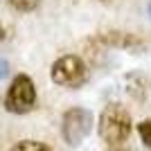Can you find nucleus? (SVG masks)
<instances>
[{
  "instance_id": "obj_1",
  "label": "nucleus",
  "mask_w": 151,
  "mask_h": 151,
  "mask_svg": "<svg viewBox=\"0 0 151 151\" xmlns=\"http://www.w3.org/2000/svg\"><path fill=\"white\" fill-rule=\"evenodd\" d=\"M99 138L108 151H122L129 142L133 122L122 104H108L99 115Z\"/></svg>"
},
{
  "instance_id": "obj_2",
  "label": "nucleus",
  "mask_w": 151,
  "mask_h": 151,
  "mask_svg": "<svg viewBox=\"0 0 151 151\" xmlns=\"http://www.w3.org/2000/svg\"><path fill=\"white\" fill-rule=\"evenodd\" d=\"M36 106V86L27 75L14 77L12 86L7 88L5 95V108L9 113L16 115H25Z\"/></svg>"
},
{
  "instance_id": "obj_3",
  "label": "nucleus",
  "mask_w": 151,
  "mask_h": 151,
  "mask_svg": "<svg viewBox=\"0 0 151 151\" xmlns=\"http://www.w3.org/2000/svg\"><path fill=\"white\" fill-rule=\"evenodd\" d=\"M86 75H88L86 63L77 54H63V57H59L57 61L52 63V68H50L52 81L57 86H63V88H77V86H81L86 81Z\"/></svg>"
},
{
  "instance_id": "obj_4",
  "label": "nucleus",
  "mask_w": 151,
  "mask_h": 151,
  "mask_svg": "<svg viewBox=\"0 0 151 151\" xmlns=\"http://www.w3.org/2000/svg\"><path fill=\"white\" fill-rule=\"evenodd\" d=\"M90 131H93V113H90L88 108L75 106V108H68L63 113L61 133H63V140L70 147L81 145L83 140L90 135Z\"/></svg>"
},
{
  "instance_id": "obj_5",
  "label": "nucleus",
  "mask_w": 151,
  "mask_h": 151,
  "mask_svg": "<svg viewBox=\"0 0 151 151\" xmlns=\"http://www.w3.org/2000/svg\"><path fill=\"white\" fill-rule=\"evenodd\" d=\"M99 43H104L106 47H117V50H126L133 52V54H140L142 50H147L145 41L138 36V34H131V32H122V29H106L97 36Z\"/></svg>"
},
{
  "instance_id": "obj_6",
  "label": "nucleus",
  "mask_w": 151,
  "mask_h": 151,
  "mask_svg": "<svg viewBox=\"0 0 151 151\" xmlns=\"http://www.w3.org/2000/svg\"><path fill=\"white\" fill-rule=\"evenodd\" d=\"M9 151H52V149L43 142H38V140H20Z\"/></svg>"
},
{
  "instance_id": "obj_7",
  "label": "nucleus",
  "mask_w": 151,
  "mask_h": 151,
  "mask_svg": "<svg viewBox=\"0 0 151 151\" xmlns=\"http://www.w3.org/2000/svg\"><path fill=\"white\" fill-rule=\"evenodd\" d=\"M7 5L12 7V9H16V12H20V14H29L41 5V0H7Z\"/></svg>"
},
{
  "instance_id": "obj_8",
  "label": "nucleus",
  "mask_w": 151,
  "mask_h": 151,
  "mask_svg": "<svg viewBox=\"0 0 151 151\" xmlns=\"http://www.w3.org/2000/svg\"><path fill=\"white\" fill-rule=\"evenodd\" d=\"M138 133H140V140L145 142V147L151 149V120H142L138 124Z\"/></svg>"
},
{
  "instance_id": "obj_9",
  "label": "nucleus",
  "mask_w": 151,
  "mask_h": 151,
  "mask_svg": "<svg viewBox=\"0 0 151 151\" xmlns=\"http://www.w3.org/2000/svg\"><path fill=\"white\" fill-rule=\"evenodd\" d=\"M7 75H9V63L0 57V79H2V77H7Z\"/></svg>"
},
{
  "instance_id": "obj_10",
  "label": "nucleus",
  "mask_w": 151,
  "mask_h": 151,
  "mask_svg": "<svg viewBox=\"0 0 151 151\" xmlns=\"http://www.w3.org/2000/svg\"><path fill=\"white\" fill-rule=\"evenodd\" d=\"M5 36H7V32H5V27H2V23H0V41H5Z\"/></svg>"
},
{
  "instance_id": "obj_11",
  "label": "nucleus",
  "mask_w": 151,
  "mask_h": 151,
  "mask_svg": "<svg viewBox=\"0 0 151 151\" xmlns=\"http://www.w3.org/2000/svg\"><path fill=\"white\" fill-rule=\"evenodd\" d=\"M149 16H151V5H149Z\"/></svg>"
}]
</instances>
